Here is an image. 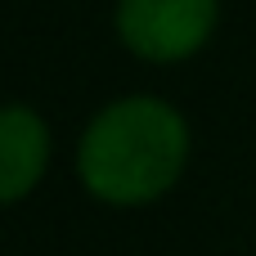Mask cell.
I'll return each mask as SVG.
<instances>
[{"mask_svg": "<svg viewBox=\"0 0 256 256\" xmlns=\"http://www.w3.org/2000/svg\"><path fill=\"white\" fill-rule=\"evenodd\" d=\"M189 122L162 94H122L104 104L76 140V180L104 207H148L166 198L189 166Z\"/></svg>", "mask_w": 256, "mask_h": 256, "instance_id": "6da1fadb", "label": "cell"}, {"mask_svg": "<svg viewBox=\"0 0 256 256\" xmlns=\"http://www.w3.org/2000/svg\"><path fill=\"white\" fill-rule=\"evenodd\" d=\"M220 22V0H117V40L144 63L194 58Z\"/></svg>", "mask_w": 256, "mask_h": 256, "instance_id": "7a4b0ae2", "label": "cell"}, {"mask_svg": "<svg viewBox=\"0 0 256 256\" xmlns=\"http://www.w3.org/2000/svg\"><path fill=\"white\" fill-rule=\"evenodd\" d=\"M50 122L32 104H0V207H14L36 194L50 171Z\"/></svg>", "mask_w": 256, "mask_h": 256, "instance_id": "3957f363", "label": "cell"}]
</instances>
